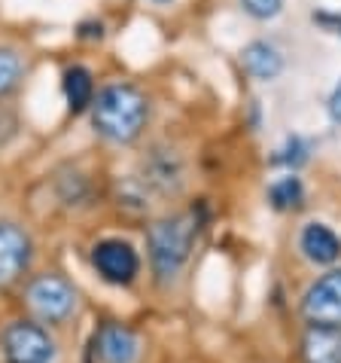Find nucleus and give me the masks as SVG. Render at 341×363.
<instances>
[{
  "label": "nucleus",
  "instance_id": "nucleus-12",
  "mask_svg": "<svg viewBox=\"0 0 341 363\" xmlns=\"http://www.w3.org/2000/svg\"><path fill=\"white\" fill-rule=\"evenodd\" d=\"M305 363H341V330L333 327H308L302 339Z\"/></svg>",
  "mask_w": 341,
  "mask_h": 363
},
{
  "label": "nucleus",
  "instance_id": "nucleus-17",
  "mask_svg": "<svg viewBox=\"0 0 341 363\" xmlns=\"http://www.w3.org/2000/svg\"><path fill=\"white\" fill-rule=\"evenodd\" d=\"M241 6H244L247 16L259 18V22H268V18H274L284 9V0H241Z\"/></svg>",
  "mask_w": 341,
  "mask_h": 363
},
{
  "label": "nucleus",
  "instance_id": "nucleus-20",
  "mask_svg": "<svg viewBox=\"0 0 341 363\" xmlns=\"http://www.w3.org/2000/svg\"><path fill=\"white\" fill-rule=\"evenodd\" d=\"M153 4H170V0H153Z\"/></svg>",
  "mask_w": 341,
  "mask_h": 363
},
{
  "label": "nucleus",
  "instance_id": "nucleus-7",
  "mask_svg": "<svg viewBox=\"0 0 341 363\" xmlns=\"http://www.w3.org/2000/svg\"><path fill=\"white\" fill-rule=\"evenodd\" d=\"M31 235L16 223H0V287L16 284L31 266Z\"/></svg>",
  "mask_w": 341,
  "mask_h": 363
},
{
  "label": "nucleus",
  "instance_id": "nucleus-9",
  "mask_svg": "<svg viewBox=\"0 0 341 363\" xmlns=\"http://www.w3.org/2000/svg\"><path fill=\"white\" fill-rule=\"evenodd\" d=\"M299 247L317 266H329L341 257V238L326 223H308L299 235Z\"/></svg>",
  "mask_w": 341,
  "mask_h": 363
},
{
  "label": "nucleus",
  "instance_id": "nucleus-15",
  "mask_svg": "<svg viewBox=\"0 0 341 363\" xmlns=\"http://www.w3.org/2000/svg\"><path fill=\"white\" fill-rule=\"evenodd\" d=\"M22 77V58L13 49H0V98L9 95Z\"/></svg>",
  "mask_w": 341,
  "mask_h": 363
},
{
  "label": "nucleus",
  "instance_id": "nucleus-8",
  "mask_svg": "<svg viewBox=\"0 0 341 363\" xmlns=\"http://www.w3.org/2000/svg\"><path fill=\"white\" fill-rule=\"evenodd\" d=\"M95 354L101 363H134L140 354V339L125 324H104L95 333Z\"/></svg>",
  "mask_w": 341,
  "mask_h": 363
},
{
  "label": "nucleus",
  "instance_id": "nucleus-21",
  "mask_svg": "<svg viewBox=\"0 0 341 363\" xmlns=\"http://www.w3.org/2000/svg\"><path fill=\"white\" fill-rule=\"evenodd\" d=\"M338 25H341V18H338Z\"/></svg>",
  "mask_w": 341,
  "mask_h": 363
},
{
  "label": "nucleus",
  "instance_id": "nucleus-1",
  "mask_svg": "<svg viewBox=\"0 0 341 363\" xmlns=\"http://www.w3.org/2000/svg\"><path fill=\"white\" fill-rule=\"evenodd\" d=\"M149 119V101L128 83H113L92 101V123L98 135L113 144H132L140 138Z\"/></svg>",
  "mask_w": 341,
  "mask_h": 363
},
{
  "label": "nucleus",
  "instance_id": "nucleus-11",
  "mask_svg": "<svg viewBox=\"0 0 341 363\" xmlns=\"http://www.w3.org/2000/svg\"><path fill=\"white\" fill-rule=\"evenodd\" d=\"M144 184L156 186L158 193H177L180 184H183V165L170 150H153V156H149V162H144Z\"/></svg>",
  "mask_w": 341,
  "mask_h": 363
},
{
  "label": "nucleus",
  "instance_id": "nucleus-19",
  "mask_svg": "<svg viewBox=\"0 0 341 363\" xmlns=\"http://www.w3.org/2000/svg\"><path fill=\"white\" fill-rule=\"evenodd\" d=\"M83 34L86 37H101L104 28H101V22H98V25H83Z\"/></svg>",
  "mask_w": 341,
  "mask_h": 363
},
{
  "label": "nucleus",
  "instance_id": "nucleus-10",
  "mask_svg": "<svg viewBox=\"0 0 341 363\" xmlns=\"http://www.w3.org/2000/svg\"><path fill=\"white\" fill-rule=\"evenodd\" d=\"M241 65L253 79H277L280 70H284V55H280V49L274 43H268V40H253V43L244 46V52H241Z\"/></svg>",
  "mask_w": 341,
  "mask_h": 363
},
{
  "label": "nucleus",
  "instance_id": "nucleus-5",
  "mask_svg": "<svg viewBox=\"0 0 341 363\" xmlns=\"http://www.w3.org/2000/svg\"><path fill=\"white\" fill-rule=\"evenodd\" d=\"M302 315L311 327L341 330V269L326 272L308 287L302 299Z\"/></svg>",
  "mask_w": 341,
  "mask_h": 363
},
{
  "label": "nucleus",
  "instance_id": "nucleus-18",
  "mask_svg": "<svg viewBox=\"0 0 341 363\" xmlns=\"http://www.w3.org/2000/svg\"><path fill=\"white\" fill-rule=\"evenodd\" d=\"M329 116H333V123H338L341 125V83L335 86V92L333 95H329Z\"/></svg>",
  "mask_w": 341,
  "mask_h": 363
},
{
  "label": "nucleus",
  "instance_id": "nucleus-14",
  "mask_svg": "<svg viewBox=\"0 0 341 363\" xmlns=\"http://www.w3.org/2000/svg\"><path fill=\"white\" fill-rule=\"evenodd\" d=\"M268 201H272V208H277V211H296L305 201L302 180H299L296 174H287V177L274 180V184L268 186Z\"/></svg>",
  "mask_w": 341,
  "mask_h": 363
},
{
  "label": "nucleus",
  "instance_id": "nucleus-16",
  "mask_svg": "<svg viewBox=\"0 0 341 363\" xmlns=\"http://www.w3.org/2000/svg\"><path fill=\"white\" fill-rule=\"evenodd\" d=\"M274 162H277V165H289V168L305 165V162H308V144H305L302 138H287L284 150H277Z\"/></svg>",
  "mask_w": 341,
  "mask_h": 363
},
{
  "label": "nucleus",
  "instance_id": "nucleus-2",
  "mask_svg": "<svg viewBox=\"0 0 341 363\" xmlns=\"http://www.w3.org/2000/svg\"><path fill=\"white\" fill-rule=\"evenodd\" d=\"M202 232V214L195 211H183V214L156 220L146 232V247H149V263L158 281L177 278V272L186 266L192 245Z\"/></svg>",
  "mask_w": 341,
  "mask_h": 363
},
{
  "label": "nucleus",
  "instance_id": "nucleus-13",
  "mask_svg": "<svg viewBox=\"0 0 341 363\" xmlns=\"http://www.w3.org/2000/svg\"><path fill=\"white\" fill-rule=\"evenodd\" d=\"M64 98H67V107L70 113H83V110L95 101V83H92V74L86 67H67L64 70Z\"/></svg>",
  "mask_w": 341,
  "mask_h": 363
},
{
  "label": "nucleus",
  "instance_id": "nucleus-3",
  "mask_svg": "<svg viewBox=\"0 0 341 363\" xmlns=\"http://www.w3.org/2000/svg\"><path fill=\"white\" fill-rule=\"evenodd\" d=\"M0 354H4L6 363H52L55 342L40 324L13 320L0 333Z\"/></svg>",
  "mask_w": 341,
  "mask_h": 363
},
{
  "label": "nucleus",
  "instance_id": "nucleus-4",
  "mask_svg": "<svg viewBox=\"0 0 341 363\" xmlns=\"http://www.w3.org/2000/svg\"><path fill=\"white\" fill-rule=\"evenodd\" d=\"M25 299L31 306L34 315L43 320V324H62L74 315V306H76V290L67 278L62 275H40L34 278L25 290Z\"/></svg>",
  "mask_w": 341,
  "mask_h": 363
},
{
  "label": "nucleus",
  "instance_id": "nucleus-6",
  "mask_svg": "<svg viewBox=\"0 0 341 363\" xmlns=\"http://www.w3.org/2000/svg\"><path fill=\"white\" fill-rule=\"evenodd\" d=\"M92 266L107 284L128 287L140 272L137 250L122 238H104L92 247Z\"/></svg>",
  "mask_w": 341,
  "mask_h": 363
}]
</instances>
